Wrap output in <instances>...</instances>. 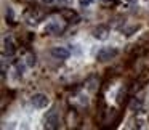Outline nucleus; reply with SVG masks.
Returning a JSON list of instances; mask_svg holds the SVG:
<instances>
[{
  "label": "nucleus",
  "mask_w": 149,
  "mask_h": 130,
  "mask_svg": "<svg viewBox=\"0 0 149 130\" xmlns=\"http://www.w3.org/2000/svg\"><path fill=\"white\" fill-rule=\"evenodd\" d=\"M31 103H32L34 108H37V109H43V108H47L50 104V98L47 96L45 93H36L31 96Z\"/></svg>",
  "instance_id": "f03ea898"
},
{
  "label": "nucleus",
  "mask_w": 149,
  "mask_h": 130,
  "mask_svg": "<svg viewBox=\"0 0 149 130\" xmlns=\"http://www.w3.org/2000/svg\"><path fill=\"white\" fill-rule=\"evenodd\" d=\"M139 106H141V103H139V101H136V100L132 101V109H136V108H139Z\"/></svg>",
  "instance_id": "4468645a"
},
{
  "label": "nucleus",
  "mask_w": 149,
  "mask_h": 130,
  "mask_svg": "<svg viewBox=\"0 0 149 130\" xmlns=\"http://www.w3.org/2000/svg\"><path fill=\"white\" fill-rule=\"evenodd\" d=\"M24 16H26V21L29 24H36L37 21H39V18H40V13L37 10H34V8H31V10L26 11V15H24Z\"/></svg>",
  "instance_id": "6e6552de"
},
{
  "label": "nucleus",
  "mask_w": 149,
  "mask_h": 130,
  "mask_svg": "<svg viewBox=\"0 0 149 130\" xmlns=\"http://www.w3.org/2000/svg\"><path fill=\"white\" fill-rule=\"evenodd\" d=\"M117 48H114V47H104V48H101L100 52L96 53V59L101 63L104 61H109V59H112L114 56H117Z\"/></svg>",
  "instance_id": "f257e3e1"
},
{
  "label": "nucleus",
  "mask_w": 149,
  "mask_h": 130,
  "mask_svg": "<svg viewBox=\"0 0 149 130\" xmlns=\"http://www.w3.org/2000/svg\"><path fill=\"white\" fill-rule=\"evenodd\" d=\"M52 55L56 59H68L71 52L68 48H64V47H55V48H52Z\"/></svg>",
  "instance_id": "423d86ee"
},
{
  "label": "nucleus",
  "mask_w": 149,
  "mask_h": 130,
  "mask_svg": "<svg viewBox=\"0 0 149 130\" xmlns=\"http://www.w3.org/2000/svg\"><path fill=\"white\" fill-rule=\"evenodd\" d=\"M139 29V26H133V27H130V29H127L125 31V36H132V32H135V31H138Z\"/></svg>",
  "instance_id": "f8f14e48"
},
{
  "label": "nucleus",
  "mask_w": 149,
  "mask_h": 130,
  "mask_svg": "<svg viewBox=\"0 0 149 130\" xmlns=\"http://www.w3.org/2000/svg\"><path fill=\"white\" fill-rule=\"evenodd\" d=\"M27 64L32 68V66H36V55H29L27 56Z\"/></svg>",
  "instance_id": "9d476101"
},
{
  "label": "nucleus",
  "mask_w": 149,
  "mask_h": 130,
  "mask_svg": "<svg viewBox=\"0 0 149 130\" xmlns=\"http://www.w3.org/2000/svg\"><path fill=\"white\" fill-rule=\"evenodd\" d=\"M127 2H136V0H127Z\"/></svg>",
  "instance_id": "dca6fc26"
},
{
  "label": "nucleus",
  "mask_w": 149,
  "mask_h": 130,
  "mask_svg": "<svg viewBox=\"0 0 149 130\" xmlns=\"http://www.w3.org/2000/svg\"><path fill=\"white\" fill-rule=\"evenodd\" d=\"M7 21H8V23H15V21H13V10H11V8H8V10H7Z\"/></svg>",
  "instance_id": "9b49d317"
},
{
  "label": "nucleus",
  "mask_w": 149,
  "mask_h": 130,
  "mask_svg": "<svg viewBox=\"0 0 149 130\" xmlns=\"http://www.w3.org/2000/svg\"><path fill=\"white\" fill-rule=\"evenodd\" d=\"M107 36H109V27L107 26H103V24H101V26H98L93 29V37L98 40H106Z\"/></svg>",
  "instance_id": "39448f33"
},
{
  "label": "nucleus",
  "mask_w": 149,
  "mask_h": 130,
  "mask_svg": "<svg viewBox=\"0 0 149 130\" xmlns=\"http://www.w3.org/2000/svg\"><path fill=\"white\" fill-rule=\"evenodd\" d=\"M58 127H59V119H58V116H56L55 111H50V113L47 114V117H45V129L55 130V129H58Z\"/></svg>",
  "instance_id": "20e7f679"
},
{
  "label": "nucleus",
  "mask_w": 149,
  "mask_h": 130,
  "mask_svg": "<svg viewBox=\"0 0 149 130\" xmlns=\"http://www.w3.org/2000/svg\"><path fill=\"white\" fill-rule=\"evenodd\" d=\"M3 53L8 56H13L15 53H16V47H15L13 40L11 39H5L3 40Z\"/></svg>",
  "instance_id": "0eeeda50"
},
{
  "label": "nucleus",
  "mask_w": 149,
  "mask_h": 130,
  "mask_svg": "<svg viewBox=\"0 0 149 130\" xmlns=\"http://www.w3.org/2000/svg\"><path fill=\"white\" fill-rule=\"evenodd\" d=\"M61 16L64 21H77L79 20V15L75 13L74 10H69V8H66V10L61 11Z\"/></svg>",
  "instance_id": "1a4fd4ad"
},
{
  "label": "nucleus",
  "mask_w": 149,
  "mask_h": 130,
  "mask_svg": "<svg viewBox=\"0 0 149 130\" xmlns=\"http://www.w3.org/2000/svg\"><path fill=\"white\" fill-rule=\"evenodd\" d=\"M91 2H93V0H79V5H80V7H88Z\"/></svg>",
  "instance_id": "ddd939ff"
},
{
  "label": "nucleus",
  "mask_w": 149,
  "mask_h": 130,
  "mask_svg": "<svg viewBox=\"0 0 149 130\" xmlns=\"http://www.w3.org/2000/svg\"><path fill=\"white\" fill-rule=\"evenodd\" d=\"M42 2H43V3H48V5H50V3H53L55 0H42Z\"/></svg>",
  "instance_id": "2eb2a0df"
},
{
  "label": "nucleus",
  "mask_w": 149,
  "mask_h": 130,
  "mask_svg": "<svg viewBox=\"0 0 149 130\" xmlns=\"http://www.w3.org/2000/svg\"><path fill=\"white\" fill-rule=\"evenodd\" d=\"M63 2H71V0H63Z\"/></svg>",
  "instance_id": "f3484780"
},
{
  "label": "nucleus",
  "mask_w": 149,
  "mask_h": 130,
  "mask_svg": "<svg viewBox=\"0 0 149 130\" xmlns=\"http://www.w3.org/2000/svg\"><path fill=\"white\" fill-rule=\"evenodd\" d=\"M64 23H61V21L58 20H53L50 21V23H47L45 26V32L50 34V36H58V34H61L63 31H64Z\"/></svg>",
  "instance_id": "7ed1b4c3"
}]
</instances>
